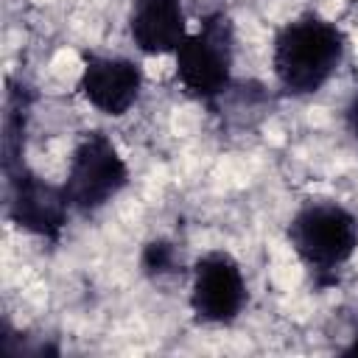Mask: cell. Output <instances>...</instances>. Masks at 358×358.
I'll list each match as a JSON object with an SVG mask.
<instances>
[{"label":"cell","mask_w":358,"mask_h":358,"mask_svg":"<svg viewBox=\"0 0 358 358\" xmlns=\"http://www.w3.org/2000/svg\"><path fill=\"white\" fill-rule=\"evenodd\" d=\"M176 78L199 101L218 98L232 78V22L213 14L176 48Z\"/></svg>","instance_id":"4"},{"label":"cell","mask_w":358,"mask_h":358,"mask_svg":"<svg viewBox=\"0 0 358 358\" xmlns=\"http://www.w3.org/2000/svg\"><path fill=\"white\" fill-rule=\"evenodd\" d=\"M344 355H358V338H355V341H352V344L344 350Z\"/></svg>","instance_id":"11"},{"label":"cell","mask_w":358,"mask_h":358,"mask_svg":"<svg viewBox=\"0 0 358 358\" xmlns=\"http://www.w3.org/2000/svg\"><path fill=\"white\" fill-rule=\"evenodd\" d=\"M344 120H347V129H350V134L358 140V92H355V95H352V101L347 103Z\"/></svg>","instance_id":"10"},{"label":"cell","mask_w":358,"mask_h":358,"mask_svg":"<svg viewBox=\"0 0 358 358\" xmlns=\"http://www.w3.org/2000/svg\"><path fill=\"white\" fill-rule=\"evenodd\" d=\"M129 34L134 45L148 56L176 53L187 36L182 0H131Z\"/></svg>","instance_id":"8"},{"label":"cell","mask_w":358,"mask_h":358,"mask_svg":"<svg viewBox=\"0 0 358 358\" xmlns=\"http://www.w3.org/2000/svg\"><path fill=\"white\" fill-rule=\"evenodd\" d=\"M129 185V165L117 145L103 131H87L70 157L67 176L62 182L73 210L92 213L109 204Z\"/></svg>","instance_id":"3"},{"label":"cell","mask_w":358,"mask_h":358,"mask_svg":"<svg viewBox=\"0 0 358 358\" xmlns=\"http://www.w3.org/2000/svg\"><path fill=\"white\" fill-rule=\"evenodd\" d=\"M288 241L308 268L336 271L358 249V218L336 201H313L291 218Z\"/></svg>","instance_id":"2"},{"label":"cell","mask_w":358,"mask_h":358,"mask_svg":"<svg viewBox=\"0 0 358 358\" xmlns=\"http://www.w3.org/2000/svg\"><path fill=\"white\" fill-rule=\"evenodd\" d=\"M67 210H70V201L64 196V187L48 185L45 179L22 168L11 179V218L22 229L53 241L67 224Z\"/></svg>","instance_id":"7"},{"label":"cell","mask_w":358,"mask_h":358,"mask_svg":"<svg viewBox=\"0 0 358 358\" xmlns=\"http://www.w3.org/2000/svg\"><path fill=\"white\" fill-rule=\"evenodd\" d=\"M140 87H143L140 67L131 59H120V56H90L78 78L81 95L109 117L126 115L137 101Z\"/></svg>","instance_id":"6"},{"label":"cell","mask_w":358,"mask_h":358,"mask_svg":"<svg viewBox=\"0 0 358 358\" xmlns=\"http://www.w3.org/2000/svg\"><path fill=\"white\" fill-rule=\"evenodd\" d=\"M344 59V34L316 17L305 14L285 22L271 48V67L280 87L291 95H308L327 84Z\"/></svg>","instance_id":"1"},{"label":"cell","mask_w":358,"mask_h":358,"mask_svg":"<svg viewBox=\"0 0 358 358\" xmlns=\"http://www.w3.org/2000/svg\"><path fill=\"white\" fill-rule=\"evenodd\" d=\"M246 302V280L241 266L227 252L204 255L193 268L190 308L207 324L232 322Z\"/></svg>","instance_id":"5"},{"label":"cell","mask_w":358,"mask_h":358,"mask_svg":"<svg viewBox=\"0 0 358 358\" xmlns=\"http://www.w3.org/2000/svg\"><path fill=\"white\" fill-rule=\"evenodd\" d=\"M173 246L168 241H151L143 252V268L148 274H165L173 268Z\"/></svg>","instance_id":"9"}]
</instances>
